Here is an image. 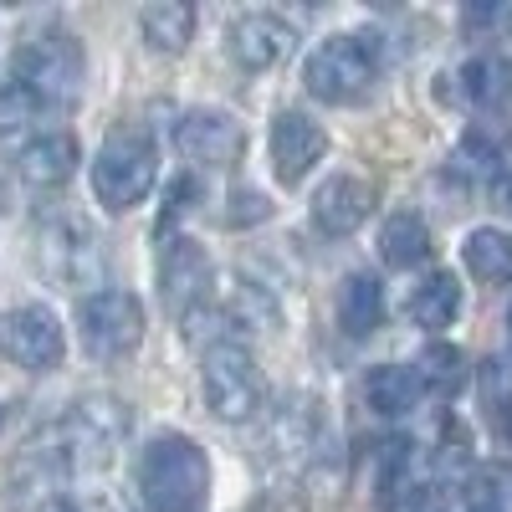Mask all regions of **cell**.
Wrapping results in <instances>:
<instances>
[{"mask_svg": "<svg viewBox=\"0 0 512 512\" xmlns=\"http://www.w3.org/2000/svg\"><path fill=\"white\" fill-rule=\"evenodd\" d=\"M456 98L472 113H502L512 103V62L497 57V52L472 57L456 72Z\"/></svg>", "mask_w": 512, "mask_h": 512, "instance_id": "cell-16", "label": "cell"}, {"mask_svg": "<svg viewBox=\"0 0 512 512\" xmlns=\"http://www.w3.org/2000/svg\"><path fill=\"white\" fill-rule=\"evenodd\" d=\"M379 256H384V267H395V272L420 267L425 256H431V226H425V216H415V210H395V216L384 221V231H379Z\"/></svg>", "mask_w": 512, "mask_h": 512, "instance_id": "cell-21", "label": "cell"}, {"mask_svg": "<svg viewBox=\"0 0 512 512\" xmlns=\"http://www.w3.org/2000/svg\"><path fill=\"white\" fill-rule=\"evenodd\" d=\"M415 379H420L425 395L451 400L461 384H466V354H461L456 344H431V349L415 359Z\"/></svg>", "mask_w": 512, "mask_h": 512, "instance_id": "cell-24", "label": "cell"}, {"mask_svg": "<svg viewBox=\"0 0 512 512\" xmlns=\"http://www.w3.org/2000/svg\"><path fill=\"white\" fill-rule=\"evenodd\" d=\"M11 77L21 88L36 93L41 108H72L82 98V77H88V57H82L77 36L47 26L21 36V47L11 57Z\"/></svg>", "mask_w": 512, "mask_h": 512, "instance_id": "cell-2", "label": "cell"}, {"mask_svg": "<svg viewBox=\"0 0 512 512\" xmlns=\"http://www.w3.org/2000/svg\"><path fill=\"white\" fill-rule=\"evenodd\" d=\"M507 338H512V308H507Z\"/></svg>", "mask_w": 512, "mask_h": 512, "instance_id": "cell-32", "label": "cell"}, {"mask_svg": "<svg viewBox=\"0 0 512 512\" xmlns=\"http://www.w3.org/2000/svg\"><path fill=\"white\" fill-rule=\"evenodd\" d=\"M272 169H277V180L282 185H303L313 175V164L328 154V134H323V123H313L303 108H282L272 118Z\"/></svg>", "mask_w": 512, "mask_h": 512, "instance_id": "cell-12", "label": "cell"}, {"mask_svg": "<svg viewBox=\"0 0 512 512\" xmlns=\"http://www.w3.org/2000/svg\"><path fill=\"white\" fill-rule=\"evenodd\" d=\"M36 262H41V272H47L52 282H62V287H88V282L103 277L98 236L82 226V221H72V216L41 226V236H36Z\"/></svg>", "mask_w": 512, "mask_h": 512, "instance_id": "cell-9", "label": "cell"}, {"mask_svg": "<svg viewBox=\"0 0 512 512\" xmlns=\"http://www.w3.org/2000/svg\"><path fill=\"white\" fill-rule=\"evenodd\" d=\"M466 512H502V507H497V502H472Z\"/></svg>", "mask_w": 512, "mask_h": 512, "instance_id": "cell-31", "label": "cell"}, {"mask_svg": "<svg viewBox=\"0 0 512 512\" xmlns=\"http://www.w3.org/2000/svg\"><path fill=\"white\" fill-rule=\"evenodd\" d=\"M236 318H246V323H272L277 308H272V297L256 287V282H236Z\"/></svg>", "mask_w": 512, "mask_h": 512, "instance_id": "cell-28", "label": "cell"}, {"mask_svg": "<svg viewBox=\"0 0 512 512\" xmlns=\"http://www.w3.org/2000/svg\"><path fill=\"white\" fill-rule=\"evenodd\" d=\"M0 359L26 369V374H47L67 359V333L52 308H6L0 313Z\"/></svg>", "mask_w": 512, "mask_h": 512, "instance_id": "cell-8", "label": "cell"}, {"mask_svg": "<svg viewBox=\"0 0 512 512\" xmlns=\"http://www.w3.org/2000/svg\"><path fill=\"white\" fill-rule=\"evenodd\" d=\"M77 328L93 359H123L144 344V303L128 287H98L77 303Z\"/></svg>", "mask_w": 512, "mask_h": 512, "instance_id": "cell-7", "label": "cell"}, {"mask_svg": "<svg viewBox=\"0 0 512 512\" xmlns=\"http://www.w3.org/2000/svg\"><path fill=\"white\" fill-rule=\"evenodd\" d=\"M36 113H41L36 93H31V88H21L16 77H0V139L21 134L26 123H36Z\"/></svg>", "mask_w": 512, "mask_h": 512, "instance_id": "cell-25", "label": "cell"}, {"mask_svg": "<svg viewBox=\"0 0 512 512\" xmlns=\"http://www.w3.org/2000/svg\"><path fill=\"white\" fill-rule=\"evenodd\" d=\"M461 26H466V36H477V41H492V36L512 31V6H507V0H497V6H487V0H477V6H466V11H461Z\"/></svg>", "mask_w": 512, "mask_h": 512, "instance_id": "cell-26", "label": "cell"}, {"mask_svg": "<svg viewBox=\"0 0 512 512\" xmlns=\"http://www.w3.org/2000/svg\"><path fill=\"white\" fill-rule=\"evenodd\" d=\"M374 210V185L359 175H333L318 195H313V226L323 236H354Z\"/></svg>", "mask_w": 512, "mask_h": 512, "instance_id": "cell-14", "label": "cell"}, {"mask_svg": "<svg viewBox=\"0 0 512 512\" xmlns=\"http://www.w3.org/2000/svg\"><path fill=\"white\" fill-rule=\"evenodd\" d=\"M456 313H461V282H456L451 272H431V277L410 292V318H415L420 328L441 333V328L456 323Z\"/></svg>", "mask_w": 512, "mask_h": 512, "instance_id": "cell-23", "label": "cell"}, {"mask_svg": "<svg viewBox=\"0 0 512 512\" xmlns=\"http://www.w3.org/2000/svg\"><path fill=\"white\" fill-rule=\"evenodd\" d=\"M272 216V205L262 190H236L231 195V210H226V226H262Z\"/></svg>", "mask_w": 512, "mask_h": 512, "instance_id": "cell-27", "label": "cell"}, {"mask_svg": "<svg viewBox=\"0 0 512 512\" xmlns=\"http://www.w3.org/2000/svg\"><path fill=\"white\" fill-rule=\"evenodd\" d=\"M492 200H497L502 216H512V175H497L492 180Z\"/></svg>", "mask_w": 512, "mask_h": 512, "instance_id": "cell-30", "label": "cell"}, {"mask_svg": "<svg viewBox=\"0 0 512 512\" xmlns=\"http://www.w3.org/2000/svg\"><path fill=\"white\" fill-rule=\"evenodd\" d=\"M333 313H338V328L349 338H364L384 323V282L374 272H349L338 282V297H333Z\"/></svg>", "mask_w": 512, "mask_h": 512, "instance_id": "cell-17", "label": "cell"}, {"mask_svg": "<svg viewBox=\"0 0 512 512\" xmlns=\"http://www.w3.org/2000/svg\"><path fill=\"white\" fill-rule=\"evenodd\" d=\"M128 425H134V410L128 400H113V395H88L77 400L72 415L62 425H52V446L57 456L67 461V472H82V466H108L113 451L123 446Z\"/></svg>", "mask_w": 512, "mask_h": 512, "instance_id": "cell-5", "label": "cell"}, {"mask_svg": "<svg viewBox=\"0 0 512 512\" xmlns=\"http://www.w3.org/2000/svg\"><path fill=\"white\" fill-rule=\"evenodd\" d=\"M134 497L144 512H205L210 461L185 431H159L134 461Z\"/></svg>", "mask_w": 512, "mask_h": 512, "instance_id": "cell-1", "label": "cell"}, {"mask_svg": "<svg viewBox=\"0 0 512 512\" xmlns=\"http://www.w3.org/2000/svg\"><path fill=\"white\" fill-rule=\"evenodd\" d=\"M139 31L154 52L180 57L195 41V6H185V0H154V6L139 11Z\"/></svg>", "mask_w": 512, "mask_h": 512, "instance_id": "cell-19", "label": "cell"}, {"mask_svg": "<svg viewBox=\"0 0 512 512\" xmlns=\"http://www.w3.org/2000/svg\"><path fill=\"white\" fill-rule=\"evenodd\" d=\"M364 400H369L374 415L400 420V415H415V410H420L425 390H420L415 369H405V364H374V369L364 374Z\"/></svg>", "mask_w": 512, "mask_h": 512, "instance_id": "cell-18", "label": "cell"}, {"mask_svg": "<svg viewBox=\"0 0 512 512\" xmlns=\"http://www.w3.org/2000/svg\"><path fill=\"white\" fill-rule=\"evenodd\" d=\"M200 395H205V405H210L216 420L241 425L267 400L262 364H256L241 344H210L205 359H200Z\"/></svg>", "mask_w": 512, "mask_h": 512, "instance_id": "cell-6", "label": "cell"}, {"mask_svg": "<svg viewBox=\"0 0 512 512\" xmlns=\"http://www.w3.org/2000/svg\"><path fill=\"white\" fill-rule=\"evenodd\" d=\"M175 149L200 169H231L246 154V128L221 108H190L175 123Z\"/></svg>", "mask_w": 512, "mask_h": 512, "instance_id": "cell-10", "label": "cell"}, {"mask_svg": "<svg viewBox=\"0 0 512 512\" xmlns=\"http://www.w3.org/2000/svg\"><path fill=\"white\" fill-rule=\"evenodd\" d=\"M461 262H466V272H472L477 282L507 287L512 282V236L497 231V226H477L472 236H466V246H461Z\"/></svg>", "mask_w": 512, "mask_h": 512, "instance_id": "cell-22", "label": "cell"}, {"mask_svg": "<svg viewBox=\"0 0 512 512\" xmlns=\"http://www.w3.org/2000/svg\"><path fill=\"white\" fill-rule=\"evenodd\" d=\"M200 195V185L195 180H175V190H169V210H164V216H159V231L164 226H175L180 216H185V210H190V200Z\"/></svg>", "mask_w": 512, "mask_h": 512, "instance_id": "cell-29", "label": "cell"}, {"mask_svg": "<svg viewBox=\"0 0 512 512\" xmlns=\"http://www.w3.org/2000/svg\"><path fill=\"white\" fill-rule=\"evenodd\" d=\"M349 492V456L338 446H318V456L303 472V507L308 512H338Z\"/></svg>", "mask_w": 512, "mask_h": 512, "instance_id": "cell-20", "label": "cell"}, {"mask_svg": "<svg viewBox=\"0 0 512 512\" xmlns=\"http://www.w3.org/2000/svg\"><path fill=\"white\" fill-rule=\"evenodd\" d=\"M226 52L241 72H272L297 52V31L272 11H246L226 26Z\"/></svg>", "mask_w": 512, "mask_h": 512, "instance_id": "cell-11", "label": "cell"}, {"mask_svg": "<svg viewBox=\"0 0 512 512\" xmlns=\"http://www.w3.org/2000/svg\"><path fill=\"white\" fill-rule=\"evenodd\" d=\"M379 77V41L374 36H354V31H338L328 41H318L308 67H303V88L318 103H359Z\"/></svg>", "mask_w": 512, "mask_h": 512, "instance_id": "cell-4", "label": "cell"}, {"mask_svg": "<svg viewBox=\"0 0 512 512\" xmlns=\"http://www.w3.org/2000/svg\"><path fill=\"white\" fill-rule=\"evenodd\" d=\"M154 180H159V154H154L149 134H139V128H113L98 149V159H93L98 205L113 210V216H128L134 205L149 200Z\"/></svg>", "mask_w": 512, "mask_h": 512, "instance_id": "cell-3", "label": "cell"}, {"mask_svg": "<svg viewBox=\"0 0 512 512\" xmlns=\"http://www.w3.org/2000/svg\"><path fill=\"white\" fill-rule=\"evenodd\" d=\"M77 164H82V154H77L72 134H41V139H31L16 154V175L26 185H36V190H57V185H67L77 175Z\"/></svg>", "mask_w": 512, "mask_h": 512, "instance_id": "cell-15", "label": "cell"}, {"mask_svg": "<svg viewBox=\"0 0 512 512\" xmlns=\"http://www.w3.org/2000/svg\"><path fill=\"white\" fill-rule=\"evenodd\" d=\"M210 292V256L200 241L190 236H169L164 251H159V297L180 318H190Z\"/></svg>", "mask_w": 512, "mask_h": 512, "instance_id": "cell-13", "label": "cell"}]
</instances>
